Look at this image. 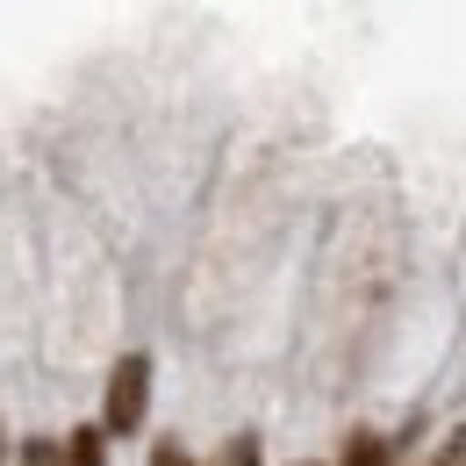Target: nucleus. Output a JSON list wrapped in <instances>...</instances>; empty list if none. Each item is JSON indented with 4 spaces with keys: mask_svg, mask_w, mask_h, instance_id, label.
Instances as JSON below:
<instances>
[{
    "mask_svg": "<svg viewBox=\"0 0 466 466\" xmlns=\"http://www.w3.org/2000/svg\"><path fill=\"white\" fill-rule=\"evenodd\" d=\"M144 409H151V359H144V351H129V359H116V373H108L101 423H108L116 438H137V431H144Z\"/></svg>",
    "mask_w": 466,
    "mask_h": 466,
    "instance_id": "f257e3e1",
    "label": "nucleus"
},
{
    "mask_svg": "<svg viewBox=\"0 0 466 466\" xmlns=\"http://www.w3.org/2000/svg\"><path fill=\"white\" fill-rule=\"evenodd\" d=\"M388 460H395V438H380V431H351L338 466H388Z\"/></svg>",
    "mask_w": 466,
    "mask_h": 466,
    "instance_id": "f03ea898",
    "label": "nucleus"
},
{
    "mask_svg": "<svg viewBox=\"0 0 466 466\" xmlns=\"http://www.w3.org/2000/svg\"><path fill=\"white\" fill-rule=\"evenodd\" d=\"M65 466H108V438H101V431H86V423H79V431H72V438H65Z\"/></svg>",
    "mask_w": 466,
    "mask_h": 466,
    "instance_id": "7ed1b4c3",
    "label": "nucleus"
},
{
    "mask_svg": "<svg viewBox=\"0 0 466 466\" xmlns=\"http://www.w3.org/2000/svg\"><path fill=\"white\" fill-rule=\"evenodd\" d=\"M216 466H266V452H258V438H251V431H237L230 445L216 452Z\"/></svg>",
    "mask_w": 466,
    "mask_h": 466,
    "instance_id": "20e7f679",
    "label": "nucleus"
},
{
    "mask_svg": "<svg viewBox=\"0 0 466 466\" xmlns=\"http://www.w3.org/2000/svg\"><path fill=\"white\" fill-rule=\"evenodd\" d=\"M22 466H65V445H51V438H22Z\"/></svg>",
    "mask_w": 466,
    "mask_h": 466,
    "instance_id": "39448f33",
    "label": "nucleus"
},
{
    "mask_svg": "<svg viewBox=\"0 0 466 466\" xmlns=\"http://www.w3.org/2000/svg\"><path fill=\"white\" fill-rule=\"evenodd\" d=\"M151 466H194V452H187L179 438H158V445H151Z\"/></svg>",
    "mask_w": 466,
    "mask_h": 466,
    "instance_id": "423d86ee",
    "label": "nucleus"
},
{
    "mask_svg": "<svg viewBox=\"0 0 466 466\" xmlns=\"http://www.w3.org/2000/svg\"><path fill=\"white\" fill-rule=\"evenodd\" d=\"M438 466H460V445H452V460H438Z\"/></svg>",
    "mask_w": 466,
    "mask_h": 466,
    "instance_id": "0eeeda50",
    "label": "nucleus"
},
{
    "mask_svg": "<svg viewBox=\"0 0 466 466\" xmlns=\"http://www.w3.org/2000/svg\"><path fill=\"white\" fill-rule=\"evenodd\" d=\"M0 460H7V431H0Z\"/></svg>",
    "mask_w": 466,
    "mask_h": 466,
    "instance_id": "6e6552de",
    "label": "nucleus"
},
{
    "mask_svg": "<svg viewBox=\"0 0 466 466\" xmlns=\"http://www.w3.org/2000/svg\"><path fill=\"white\" fill-rule=\"evenodd\" d=\"M301 466H316V460H301Z\"/></svg>",
    "mask_w": 466,
    "mask_h": 466,
    "instance_id": "1a4fd4ad",
    "label": "nucleus"
}]
</instances>
